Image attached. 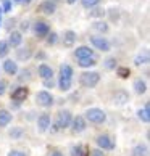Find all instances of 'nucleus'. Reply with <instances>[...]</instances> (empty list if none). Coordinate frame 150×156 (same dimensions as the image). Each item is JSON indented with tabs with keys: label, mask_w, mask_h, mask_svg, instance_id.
I'll use <instances>...</instances> for the list:
<instances>
[{
	"label": "nucleus",
	"mask_w": 150,
	"mask_h": 156,
	"mask_svg": "<svg viewBox=\"0 0 150 156\" xmlns=\"http://www.w3.org/2000/svg\"><path fill=\"white\" fill-rule=\"evenodd\" d=\"M100 82V74L97 71H86L79 76V84L86 89H94Z\"/></svg>",
	"instance_id": "f257e3e1"
},
{
	"label": "nucleus",
	"mask_w": 150,
	"mask_h": 156,
	"mask_svg": "<svg viewBox=\"0 0 150 156\" xmlns=\"http://www.w3.org/2000/svg\"><path fill=\"white\" fill-rule=\"evenodd\" d=\"M84 119H87L89 122H92V124H103L107 121V114L100 108H89L87 111H86V118Z\"/></svg>",
	"instance_id": "f03ea898"
},
{
	"label": "nucleus",
	"mask_w": 150,
	"mask_h": 156,
	"mask_svg": "<svg viewBox=\"0 0 150 156\" xmlns=\"http://www.w3.org/2000/svg\"><path fill=\"white\" fill-rule=\"evenodd\" d=\"M36 101L39 103V106H42V108H50L53 105V95L47 90H40L36 95Z\"/></svg>",
	"instance_id": "7ed1b4c3"
},
{
	"label": "nucleus",
	"mask_w": 150,
	"mask_h": 156,
	"mask_svg": "<svg viewBox=\"0 0 150 156\" xmlns=\"http://www.w3.org/2000/svg\"><path fill=\"white\" fill-rule=\"evenodd\" d=\"M89 40H90V44L94 45V47L97 48V50H100V51H110L112 50V45H110V42L105 39V37H99V36H90L89 37Z\"/></svg>",
	"instance_id": "20e7f679"
},
{
	"label": "nucleus",
	"mask_w": 150,
	"mask_h": 156,
	"mask_svg": "<svg viewBox=\"0 0 150 156\" xmlns=\"http://www.w3.org/2000/svg\"><path fill=\"white\" fill-rule=\"evenodd\" d=\"M71 121H73L71 111L63 109V111L58 113V118H57V126H58V129H66V127L71 126Z\"/></svg>",
	"instance_id": "39448f33"
},
{
	"label": "nucleus",
	"mask_w": 150,
	"mask_h": 156,
	"mask_svg": "<svg viewBox=\"0 0 150 156\" xmlns=\"http://www.w3.org/2000/svg\"><path fill=\"white\" fill-rule=\"evenodd\" d=\"M27 97H29V89L24 87V85L16 87L13 92H11V100L13 101H24Z\"/></svg>",
	"instance_id": "423d86ee"
},
{
	"label": "nucleus",
	"mask_w": 150,
	"mask_h": 156,
	"mask_svg": "<svg viewBox=\"0 0 150 156\" xmlns=\"http://www.w3.org/2000/svg\"><path fill=\"white\" fill-rule=\"evenodd\" d=\"M49 32H50L49 23H45V21H37V23H34V34H36L39 39L45 37Z\"/></svg>",
	"instance_id": "0eeeda50"
},
{
	"label": "nucleus",
	"mask_w": 150,
	"mask_h": 156,
	"mask_svg": "<svg viewBox=\"0 0 150 156\" xmlns=\"http://www.w3.org/2000/svg\"><path fill=\"white\" fill-rule=\"evenodd\" d=\"M39 10L42 11L44 15H47V16H52L57 11V2H53V0H44L42 3H40V7Z\"/></svg>",
	"instance_id": "6e6552de"
},
{
	"label": "nucleus",
	"mask_w": 150,
	"mask_h": 156,
	"mask_svg": "<svg viewBox=\"0 0 150 156\" xmlns=\"http://www.w3.org/2000/svg\"><path fill=\"white\" fill-rule=\"evenodd\" d=\"M95 142H97V145H99L100 150H113L115 148V142L108 135H99Z\"/></svg>",
	"instance_id": "1a4fd4ad"
},
{
	"label": "nucleus",
	"mask_w": 150,
	"mask_h": 156,
	"mask_svg": "<svg viewBox=\"0 0 150 156\" xmlns=\"http://www.w3.org/2000/svg\"><path fill=\"white\" fill-rule=\"evenodd\" d=\"M113 101H115V105L123 106V105H126V103L129 101V94L124 89L116 90V92H115V95H113Z\"/></svg>",
	"instance_id": "9d476101"
},
{
	"label": "nucleus",
	"mask_w": 150,
	"mask_h": 156,
	"mask_svg": "<svg viewBox=\"0 0 150 156\" xmlns=\"http://www.w3.org/2000/svg\"><path fill=\"white\" fill-rule=\"evenodd\" d=\"M71 127H73V132H74V134H81V132H84V130H86V119H84V116L73 118Z\"/></svg>",
	"instance_id": "9b49d317"
},
{
	"label": "nucleus",
	"mask_w": 150,
	"mask_h": 156,
	"mask_svg": "<svg viewBox=\"0 0 150 156\" xmlns=\"http://www.w3.org/2000/svg\"><path fill=\"white\" fill-rule=\"evenodd\" d=\"M74 56H76L78 60H82V58H89V56H94V50L87 45H81L74 50Z\"/></svg>",
	"instance_id": "f8f14e48"
},
{
	"label": "nucleus",
	"mask_w": 150,
	"mask_h": 156,
	"mask_svg": "<svg viewBox=\"0 0 150 156\" xmlns=\"http://www.w3.org/2000/svg\"><path fill=\"white\" fill-rule=\"evenodd\" d=\"M8 45L10 47H13V48H18L20 45L23 44V34L20 31H13V32H10V37H8Z\"/></svg>",
	"instance_id": "ddd939ff"
},
{
	"label": "nucleus",
	"mask_w": 150,
	"mask_h": 156,
	"mask_svg": "<svg viewBox=\"0 0 150 156\" xmlns=\"http://www.w3.org/2000/svg\"><path fill=\"white\" fill-rule=\"evenodd\" d=\"M50 116L47 113H44V114H40V116L37 118V129L39 132H47L49 130V127H50Z\"/></svg>",
	"instance_id": "4468645a"
},
{
	"label": "nucleus",
	"mask_w": 150,
	"mask_h": 156,
	"mask_svg": "<svg viewBox=\"0 0 150 156\" xmlns=\"http://www.w3.org/2000/svg\"><path fill=\"white\" fill-rule=\"evenodd\" d=\"M76 39H78V36H76V32L74 31H66L65 32V36H63V45H65L66 48H71L73 45H74V42H76Z\"/></svg>",
	"instance_id": "2eb2a0df"
},
{
	"label": "nucleus",
	"mask_w": 150,
	"mask_h": 156,
	"mask_svg": "<svg viewBox=\"0 0 150 156\" xmlns=\"http://www.w3.org/2000/svg\"><path fill=\"white\" fill-rule=\"evenodd\" d=\"M3 71L7 74H10V76H15L18 73V63L13 60H5L3 61Z\"/></svg>",
	"instance_id": "dca6fc26"
},
{
	"label": "nucleus",
	"mask_w": 150,
	"mask_h": 156,
	"mask_svg": "<svg viewBox=\"0 0 150 156\" xmlns=\"http://www.w3.org/2000/svg\"><path fill=\"white\" fill-rule=\"evenodd\" d=\"M37 73H39V76L42 77V79H50V77H53V69H52L49 65H45V63L39 65Z\"/></svg>",
	"instance_id": "f3484780"
},
{
	"label": "nucleus",
	"mask_w": 150,
	"mask_h": 156,
	"mask_svg": "<svg viewBox=\"0 0 150 156\" xmlns=\"http://www.w3.org/2000/svg\"><path fill=\"white\" fill-rule=\"evenodd\" d=\"M137 118H139L142 122H145V124L150 122V103L148 101L145 103V106H144L142 109L137 111Z\"/></svg>",
	"instance_id": "a211bd4d"
},
{
	"label": "nucleus",
	"mask_w": 150,
	"mask_h": 156,
	"mask_svg": "<svg viewBox=\"0 0 150 156\" xmlns=\"http://www.w3.org/2000/svg\"><path fill=\"white\" fill-rule=\"evenodd\" d=\"M32 56V50L29 47H26V48H20L16 50V58H18L20 61H27Z\"/></svg>",
	"instance_id": "6ab92c4d"
},
{
	"label": "nucleus",
	"mask_w": 150,
	"mask_h": 156,
	"mask_svg": "<svg viewBox=\"0 0 150 156\" xmlns=\"http://www.w3.org/2000/svg\"><path fill=\"white\" fill-rule=\"evenodd\" d=\"M11 119H13V116L10 114V111H7V109H0V127H7Z\"/></svg>",
	"instance_id": "aec40b11"
},
{
	"label": "nucleus",
	"mask_w": 150,
	"mask_h": 156,
	"mask_svg": "<svg viewBox=\"0 0 150 156\" xmlns=\"http://www.w3.org/2000/svg\"><path fill=\"white\" fill-rule=\"evenodd\" d=\"M60 79H73V68L70 65L60 66Z\"/></svg>",
	"instance_id": "412c9836"
},
{
	"label": "nucleus",
	"mask_w": 150,
	"mask_h": 156,
	"mask_svg": "<svg viewBox=\"0 0 150 156\" xmlns=\"http://www.w3.org/2000/svg\"><path fill=\"white\" fill-rule=\"evenodd\" d=\"M134 92H136L137 95L145 94V92H147V84H145V80H142V79L134 80Z\"/></svg>",
	"instance_id": "4be33fe9"
},
{
	"label": "nucleus",
	"mask_w": 150,
	"mask_h": 156,
	"mask_svg": "<svg viewBox=\"0 0 150 156\" xmlns=\"http://www.w3.org/2000/svg\"><path fill=\"white\" fill-rule=\"evenodd\" d=\"M92 27H94V31L100 32V34H107L108 29H110L105 21H95V23H92Z\"/></svg>",
	"instance_id": "5701e85b"
},
{
	"label": "nucleus",
	"mask_w": 150,
	"mask_h": 156,
	"mask_svg": "<svg viewBox=\"0 0 150 156\" xmlns=\"http://www.w3.org/2000/svg\"><path fill=\"white\" fill-rule=\"evenodd\" d=\"M148 63V51L145 50L144 53H139L136 56V60H134V65L136 66H144V65H147Z\"/></svg>",
	"instance_id": "b1692460"
},
{
	"label": "nucleus",
	"mask_w": 150,
	"mask_h": 156,
	"mask_svg": "<svg viewBox=\"0 0 150 156\" xmlns=\"http://www.w3.org/2000/svg\"><path fill=\"white\" fill-rule=\"evenodd\" d=\"M78 65H79L81 68H92V66H95V65H97V60L94 58V56H89V58L79 60Z\"/></svg>",
	"instance_id": "393cba45"
},
{
	"label": "nucleus",
	"mask_w": 150,
	"mask_h": 156,
	"mask_svg": "<svg viewBox=\"0 0 150 156\" xmlns=\"http://www.w3.org/2000/svg\"><path fill=\"white\" fill-rule=\"evenodd\" d=\"M116 74L121 79H128L131 76V69L128 66H116Z\"/></svg>",
	"instance_id": "a878e982"
},
{
	"label": "nucleus",
	"mask_w": 150,
	"mask_h": 156,
	"mask_svg": "<svg viewBox=\"0 0 150 156\" xmlns=\"http://www.w3.org/2000/svg\"><path fill=\"white\" fill-rule=\"evenodd\" d=\"M147 153H148V150L145 145H137L132 150V156H147Z\"/></svg>",
	"instance_id": "bb28decb"
},
{
	"label": "nucleus",
	"mask_w": 150,
	"mask_h": 156,
	"mask_svg": "<svg viewBox=\"0 0 150 156\" xmlns=\"http://www.w3.org/2000/svg\"><path fill=\"white\" fill-rule=\"evenodd\" d=\"M116 58H107L105 61H103V68L107 69V71H113V69H116Z\"/></svg>",
	"instance_id": "cd10ccee"
},
{
	"label": "nucleus",
	"mask_w": 150,
	"mask_h": 156,
	"mask_svg": "<svg viewBox=\"0 0 150 156\" xmlns=\"http://www.w3.org/2000/svg\"><path fill=\"white\" fill-rule=\"evenodd\" d=\"M58 89L61 92H68L71 89V79H58Z\"/></svg>",
	"instance_id": "c85d7f7f"
},
{
	"label": "nucleus",
	"mask_w": 150,
	"mask_h": 156,
	"mask_svg": "<svg viewBox=\"0 0 150 156\" xmlns=\"http://www.w3.org/2000/svg\"><path fill=\"white\" fill-rule=\"evenodd\" d=\"M10 53V45L7 40H0V58H5Z\"/></svg>",
	"instance_id": "c756f323"
},
{
	"label": "nucleus",
	"mask_w": 150,
	"mask_h": 156,
	"mask_svg": "<svg viewBox=\"0 0 150 156\" xmlns=\"http://www.w3.org/2000/svg\"><path fill=\"white\" fill-rule=\"evenodd\" d=\"M103 16H105V10L103 8H97V7L90 8V18H103Z\"/></svg>",
	"instance_id": "7c9ffc66"
},
{
	"label": "nucleus",
	"mask_w": 150,
	"mask_h": 156,
	"mask_svg": "<svg viewBox=\"0 0 150 156\" xmlns=\"http://www.w3.org/2000/svg\"><path fill=\"white\" fill-rule=\"evenodd\" d=\"M99 3H100V0H81V5H82L84 8H87V10L97 7Z\"/></svg>",
	"instance_id": "2f4dec72"
},
{
	"label": "nucleus",
	"mask_w": 150,
	"mask_h": 156,
	"mask_svg": "<svg viewBox=\"0 0 150 156\" xmlns=\"http://www.w3.org/2000/svg\"><path fill=\"white\" fill-rule=\"evenodd\" d=\"M45 37H47V45H55L57 40H58V34L57 32H49Z\"/></svg>",
	"instance_id": "473e14b6"
},
{
	"label": "nucleus",
	"mask_w": 150,
	"mask_h": 156,
	"mask_svg": "<svg viewBox=\"0 0 150 156\" xmlns=\"http://www.w3.org/2000/svg\"><path fill=\"white\" fill-rule=\"evenodd\" d=\"M20 74H21V76L18 77L20 80H27V79H31V71H29V69H23Z\"/></svg>",
	"instance_id": "72a5a7b5"
},
{
	"label": "nucleus",
	"mask_w": 150,
	"mask_h": 156,
	"mask_svg": "<svg viewBox=\"0 0 150 156\" xmlns=\"http://www.w3.org/2000/svg\"><path fill=\"white\" fill-rule=\"evenodd\" d=\"M7 87H8V82L5 79H0V97L7 92Z\"/></svg>",
	"instance_id": "f704fd0d"
},
{
	"label": "nucleus",
	"mask_w": 150,
	"mask_h": 156,
	"mask_svg": "<svg viewBox=\"0 0 150 156\" xmlns=\"http://www.w3.org/2000/svg\"><path fill=\"white\" fill-rule=\"evenodd\" d=\"M44 85H45L47 89H53V85H55L53 77H50V79H44Z\"/></svg>",
	"instance_id": "c9c22d12"
},
{
	"label": "nucleus",
	"mask_w": 150,
	"mask_h": 156,
	"mask_svg": "<svg viewBox=\"0 0 150 156\" xmlns=\"http://www.w3.org/2000/svg\"><path fill=\"white\" fill-rule=\"evenodd\" d=\"M11 10V0H3V8L2 11H10Z\"/></svg>",
	"instance_id": "e433bc0d"
},
{
	"label": "nucleus",
	"mask_w": 150,
	"mask_h": 156,
	"mask_svg": "<svg viewBox=\"0 0 150 156\" xmlns=\"http://www.w3.org/2000/svg\"><path fill=\"white\" fill-rule=\"evenodd\" d=\"M89 154L90 156H105V154H103V150H100V148L99 150H92Z\"/></svg>",
	"instance_id": "4c0bfd02"
},
{
	"label": "nucleus",
	"mask_w": 150,
	"mask_h": 156,
	"mask_svg": "<svg viewBox=\"0 0 150 156\" xmlns=\"http://www.w3.org/2000/svg\"><path fill=\"white\" fill-rule=\"evenodd\" d=\"M8 156H26L23 151H18V150H13V151H10Z\"/></svg>",
	"instance_id": "58836bf2"
},
{
	"label": "nucleus",
	"mask_w": 150,
	"mask_h": 156,
	"mask_svg": "<svg viewBox=\"0 0 150 156\" xmlns=\"http://www.w3.org/2000/svg\"><path fill=\"white\" fill-rule=\"evenodd\" d=\"M20 27H21V31L24 32V31H27V29H29V23H27V21H23L21 24H20Z\"/></svg>",
	"instance_id": "ea45409f"
},
{
	"label": "nucleus",
	"mask_w": 150,
	"mask_h": 156,
	"mask_svg": "<svg viewBox=\"0 0 150 156\" xmlns=\"http://www.w3.org/2000/svg\"><path fill=\"white\" fill-rule=\"evenodd\" d=\"M81 151H82V150H81V147H74L71 156H81Z\"/></svg>",
	"instance_id": "a19ab883"
},
{
	"label": "nucleus",
	"mask_w": 150,
	"mask_h": 156,
	"mask_svg": "<svg viewBox=\"0 0 150 156\" xmlns=\"http://www.w3.org/2000/svg\"><path fill=\"white\" fill-rule=\"evenodd\" d=\"M10 135H11V137H20V135H21V129H15V130H11V132H10Z\"/></svg>",
	"instance_id": "79ce46f5"
},
{
	"label": "nucleus",
	"mask_w": 150,
	"mask_h": 156,
	"mask_svg": "<svg viewBox=\"0 0 150 156\" xmlns=\"http://www.w3.org/2000/svg\"><path fill=\"white\" fill-rule=\"evenodd\" d=\"M81 156H89V151H87V150H84V151H81Z\"/></svg>",
	"instance_id": "37998d69"
},
{
	"label": "nucleus",
	"mask_w": 150,
	"mask_h": 156,
	"mask_svg": "<svg viewBox=\"0 0 150 156\" xmlns=\"http://www.w3.org/2000/svg\"><path fill=\"white\" fill-rule=\"evenodd\" d=\"M76 2H78V0H66L68 5H73V3H76Z\"/></svg>",
	"instance_id": "c03bdc74"
},
{
	"label": "nucleus",
	"mask_w": 150,
	"mask_h": 156,
	"mask_svg": "<svg viewBox=\"0 0 150 156\" xmlns=\"http://www.w3.org/2000/svg\"><path fill=\"white\" fill-rule=\"evenodd\" d=\"M52 156H63L60 151H53V153H52Z\"/></svg>",
	"instance_id": "a18cd8bd"
},
{
	"label": "nucleus",
	"mask_w": 150,
	"mask_h": 156,
	"mask_svg": "<svg viewBox=\"0 0 150 156\" xmlns=\"http://www.w3.org/2000/svg\"><path fill=\"white\" fill-rule=\"evenodd\" d=\"M31 2H32V0H23L21 3H31Z\"/></svg>",
	"instance_id": "49530a36"
},
{
	"label": "nucleus",
	"mask_w": 150,
	"mask_h": 156,
	"mask_svg": "<svg viewBox=\"0 0 150 156\" xmlns=\"http://www.w3.org/2000/svg\"><path fill=\"white\" fill-rule=\"evenodd\" d=\"M0 24H2V8H0Z\"/></svg>",
	"instance_id": "de8ad7c7"
},
{
	"label": "nucleus",
	"mask_w": 150,
	"mask_h": 156,
	"mask_svg": "<svg viewBox=\"0 0 150 156\" xmlns=\"http://www.w3.org/2000/svg\"><path fill=\"white\" fill-rule=\"evenodd\" d=\"M15 2H16V3H21V2H23V0H15Z\"/></svg>",
	"instance_id": "09e8293b"
},
{
	"label": "nucleus",
	"mask_w": 150,
	"mask_h": 156,
	"mask_svg": "<svg viewBox=\"0 0 150 156\" xmlns=\"http://www.w3.org/2000/svg\"><path fill=\"white\" fill-rule=\"evenodd\" d=\"M53 2H58V0H53Z\"/></svg>",
	"instance_id": "8fccbe9b"
}]
</instances>
